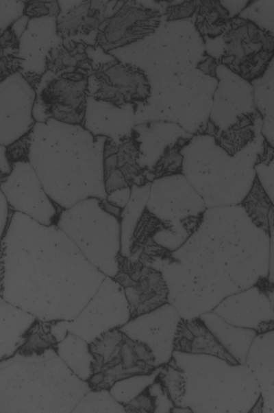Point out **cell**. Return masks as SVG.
<instances>
[{
	"label": "cell",
	"instance_id": "6da1fadb",
	"mask_svg": "<svg viewBox=\"0 0 274 413\" xmlns=\"http://www.w3.org/2000/svg\"><path fill=\"white\" fill-rule=\"evenodd\" d=\"M103 137L31 138L28 162L61 209L90 198H106Z\"/></svg>",
	"mask_w": 274,
	"mask_h": 413
},
{
	"label": "cell",
	"instance_id": "7a4b0ae2",
	"mask_svg": "<svg viewBox=\"0 0 274 413\" xmlns=\"http://www.w3.org/2000/svg\"><path fill=\"white\" fill-rule=\"evenodd\" d=\"M55 225L91 264L114 276L121 249L120 220L103 209L101 200L87 198L61 210Z\"/></svg>",
	"mask_w": 274,
	"mask_h": 413
},
{
	"label": "cell",
	"instance_id": "3957f363",
	"mask_svg": "<svg viewBox=\"0 0 274 413\" xmlns=\"http://www.w3.org/2000/svg\"><path fill=\"white\" fill-rule=\"evenodd\" d=\"M91 390H110L118 382L153 373L158 366L150 346L130 338L120 328L102 333L90 344Z\"/></svg>",
	"mask_w": 274,
	"mask_h": 413
},
{
	"label": "cell",
	"instance_id": "277c9868",
	"mask_svg": "<svg viewBox=\"0 0 274 413\" xmlns=\"http://www.w3.org/2000/svg\"><path fill=\"white\" fill-rule=\"evenodd\" d=\"M222 36L223 50L218 58L219 64L249 82L264 75L274 54L271 32L238 15L231 17Z\"/></svg>",
	"mask_w": 274,
	"mask_h": 413
},
{
	"label": "cell",
	"instance_id": "5b68a950",
	"mask_svg": "<svg viewBox=\"0 0 274 413\" xmlns=\"http://www.w3.org/2000/svg\"><path fill=\"white\" fill-rule=\"evenodd\" d=\"M113 281L123 289L129 320L149 314L169 302V289L160 271L119 252Z\"/></svg>",
	"mask_w": 274,
	"mask_h": 413
},
{
	"label": "cell",
	"instance_id": "8992f818",
	"mask_svg": "<svg viewBox=\"0 0 274 413\" xmlns=\"http://www.w3.org/2000/svg\"><path fill=\"white\" fill-rule=\"evenodd\" d=\"M0 191L13 212L46 226L55 224L61 209L47 193L27 161L12 164V170L1 184Z\"/></svg>",
	"mask_w": 274,
	"mask_h": 413
},
{
	"label": "cell",
	"instance_id": "52a82bcc",
	"mask_svg": "<svg viewBox=\"0 0 274 413\" xmlns=\"http://www.w3.org/2000/svg\"><path fill=\"white\" fill-rule=\"evenodd\" d=\"M97 89L92 97L121 108L130 105L136 108L146 104L151 96V84L139 67L115 58L94 67Z\"/></svg>",
	"mask_w": 274,
	"mask_h": 413
},
{
	"label": "cell",
	"instance_id": "ba28073f",
	"mask_svg": "<svg viewBox=\"0 0 274 413\" xmlns=\"http://www.w3.org/2000/svg\"><path fill=\"white\" fill-rule=\"evenodd\" d=\"M121 3L97 31L93 45L106 54L149 36L157 30L162 21V14L156 9L136 1Z\"/></svg>",
	"mask_w": 274,
	"mask_h": 413
},
{
	"label": "cell",
	"instance_id": "9c48e42d",
	"mask_svg": "<svg viewBox=\"0 0 274 413\" xmlns=\"http://www.w3.org/2000/svg\"><path fill=\"white\" fill-rule=\"evenodd\" d=\"M91 73L77 71L55 75L42 88L39 99L45 115L72 126L86 128V114Z\"/></svg>",
	"mask_w": 274,
	"mask_h": 413
},
{
	"label": "cell",
	"instance_id": "30bf717a",
	"mask_svg": "<svg viewBox=\"0 0 274 413\" xmlns=\"http://www.w3.org/2000/svg\"><path fill=\"white\" fill-rule=\"evenodd\" d=\"M173 351L187 354L214 356L231 366L240 364L238 360L199 318L179 320L173 340Z\"/></svg>",
	"mask_w": 274,
	"mask_h": 413
},
{
	"label": "cell",
	"instance_id": "8fae6325",
	"mask_svg": "<svg viewBox=\"0 0 274 413\" xmlns=\"http://www.w3.org/2000/svg\"><path fill=\"white\" fill-rule=\"evenodd\" d=\"M110 1H83L56 18L55 32L64 40L78 35H88L99 27L105 16Z\"/></svg>",
	"mask_w": 274,
	"mask_h": 413
},
{
	"label": "cell",
	"instance_id": "7c38bea8",
	"mask_svg": "<svg viewBox=\"0 0 274 413\" xmlns=\"http://www.w3.org/2000/svg\"><path fill=\"white\" fill-rule=\"evenodd\" d=\"M90 47L95 48L93 45L73 39L64 40L51 47L45 57L44 72L36 75L37 80L40 82L47 72H51L55 75L77 71L92 73L95 65L88 54V49Z\"/></svg>",
	"mask_w": 274,
	"mask_h": 413
},
{
	"label": "cell",
	"instance_id": "4fadbf2b",
	"mask_svg": "<svg viewBox=\"0 0 274 413\" xmlns=\"http://www.w3.org/2000/svg\"><path fill=\"white\" fill-rule=\"evenodd\" d=\"M240 205L251 222L271 237L273 204L258 174L255 175L251 186Z\"/></svg>",
	"mask_w": 274,
	"mask_h": 413
},
{
	"label": "cell",
	"instance_id": "5bb4252c",
	"mask_svg": "<svg viewBox=\"0 0 274 413\" xmlns=\"http://www.w3.org/2000/svg\"><path fill=\"white\" fill-rule=\"evenodd\" d=\"M195 15V29L204 40L223 36L231 19L228 10L218 0L198 1Z\"/></svg>",
	"mask_w": 274,
	"mask_h": 413
},
{
	"label": "cell",
	"instance_id": "9a60e30c",
	"mask_svg": "<svg viewBox=\"0 0 274 413\" xmlns=\"http://www.w3.org/2000/svg\"><path fill=\"white\" fill-rule=\"evenodd\" d=\"M256 118L253 112L238 115L229 127L219 130L214 137L215 143L228 156H234L254 140Z\"/></svg>",
	"mask_w": 274,
	"mask_h": 413
},
{
	"label": "cell",
	"instance_id": "2e32d148",
	"mask_svg": "<svg viewBox=\"0 0 274 413\" xmlns=\"http://www.w3.org/2000/svg\"><path fill=\"white\" fill-rule=\"evenodd\" d=\"M63 320H36L23 335V342L15 353L21 357L39 356L47 351H57L59 340L53 333V327Z\"/></svg>",
	"mask_w": 274,
	"mask_h": 413
},
{
	"label": "cell",
	"instance_id": "e0dca14e",
	"mask_svg": "<svg viewBox=\"0 0 274 413\" xmlns=\"http://www.w3.org/2000/svg\"><path fill=\"white\" fill-rule=\"evenodd\" d=\"M173 228L171 221L159 217L147 206H144L132 232L128 248L129 255L132 257L138 253L145 244L155 239L160 233H173Z\"/></svg>",
	"mask_w": 274,
	"mask_h": 413
},
{
	"label": "cell",
	"instance_id": "ac0fdd59",
	"mask_svg": "<svg viewBox=\"0 0 274 413\" xmlns=\"http://www.w3.org/2000/svg\"><path fill=\"white\" fill-rule=\"evenodd\" d=\"M192 137H179L174 143L166 145L159 158L148 170L149 182L155 180L184 174V148L192 141Z\"/></svg>",
	"mask_w": 274,
	"mask_h": 413
},
{
	"label": "cell",
	"instance_id": "d6986e66",
	"mask_svg": "<svg viewBox=\"0 0 274 413\" xmlns=\"http://www.w3.org/2000/svg\"><path fill=\"white\" fill-rule=\"evenodd\" d=\"M160 370L153 383L158 384L169 401L175 405L185 394L184 370L173 359L160 366Z\"/></svg>",
	"mask_w": 274,
	"mask_h": 413
},
{
	"label": "cell",
	"instance_id": "ffe728a7",
	"mask_svg": "<svg viewBox=\"0 0 274 413\" xmlns=\"http://www.w3.org/2000/svg\"><path fill=\"white\" fill-rule=\"evenodd\" d=\"M16 314L14 306L0 296V360L15 352Z\"/></svg>",
	"mask_w": 274,
	"mask_h": 413
},
{
	"label": "cell",
	"instance_id": "44dd1931",
	"mask_svg": "<svg viewBox=\"0 0 274 413\" xmlns=\"http://www.w3.org/2000/svg\"><path fill=\"white\" fill-rule=\"evenodd\" d=\"M172 250L158 242L155 239L147 241L139 250L137 259L147 264L161 260L169 263H175L177 259L173 256Z\"/></svg>",
	"mask_w": 274,
	"mask_h": 413
},
{
	"label": "cell",
	"instance_id": "7402d4cb",
	"mask_svg": "<svg viewBox=\"0 0 274 413\" xmlns=\"http://www.w3.org/2000/svg\"><path fill=\"white\" fill-rule=\"evenodd\" d=\"M23 15L28 19L44 16L58 18L61 13L58 1H25Z\"/></svg>",
	"mask_w": 274,
	"mask_h": 413
},
{
	"label": "cell",
	"instance_id": "603a6c76",
	"mask_svg": "<svg viewBox=\"0 0 274 413\" xmlns=\"http://www.w3.org/2000/svg\"><path fill=\"white\" fill-rule=\"evenodd\" d=\"M152 384L145 387L140 392L129 401L121 403L127 412H154L157 408V397L151 394Z\"/></svg>",
	"mask_w": 274,
	"mask_h": 413
},
{
	"label": "cell",
	"instance_id": "cb8c5ba5",
	"mask_svg": "<svg viewBox=\"0 0 274 413\" xmlns=\"http://www.w3.org/2000/svg\"><path fill=\"white\" fill-rule=\"evenodd\" d=\"M35 123L21 137L6 148L7 156L12 164L16 161H27L30 150L32 134Z\"/></svg>",
	"mask_w": 274,
	"mask_h": 413
},
{
	"label": "cell",
	"instance_id": "d4e9b609",
	"mask_svg": "<svg viewBox=\"0 0 274 413\" xmlns=\"http://www.w3.org/2000/svg\"><path fill=\"white\" fill-rule=\"evenodd\" d=\"M198 1H184L166 7L162 15L167 21L185 20L195 15Z\"/></svg>",
	"mask_w": 274,
	"mask_h": 413
},
{
	"label": "cell",
	"instance_id": "484cf974",
	"mask_svg": "<svg viewBox=\"0 0 274 413\" xmlns=\"http://www.w3.org/2000/svg\"><path fill=\"white\" fill-rule=\"evenodd\" d=\"M219 65L218 59L205 52L203 58L197 63V68L205 75L219 80L216 72Z\"/></svg>",
	"mask_w": 274,
	"mask_h": 413
},
{
	"label": "cell",
	"instance_id": "4316f807",
	"mask_svg": "<svg viewBox=\"0 0 274 413\" xmlns=\"http://www.w3.org/2000/svg\"><path fill=\"white\" fill-rule=\"evenodd\" d=\"M203 219L204 211H201L198 214L188 215L180 220V224L188 234V237H190L198 231L203 222Z\"/></svg>",
	"mask_w": 274,
	"mask_h": 413
},
{
	"label": "cell",
	"instance_id": "83f0119b",
	"mask_svg": "<svg viewBox=\"0 0 274 413\" xmlns=\"http://www.w3.org/2000/svg\"><path fill=\"white\" fill-rule=\"evenodd\" d=\"M12 212L0 191V239L4 234Z\"/></svg>",
	"mask_w": 274,
	"mask_h": 413
},
{
	"label": "cell",
	"instance_id": "f1b7e54d",
	"mask_svg": "<svg viewBox=\"0 0 274 413\" xmlns=\"http://www.w3.org/2000/svg\"><path fill=\"white\" fill-rule=\"evenodd\" d=\"M273 158V145L266 141V139L264 143V150L258 157L256 165L264 164L269 165L272 162Z\"/></svg>",
	"mask_w": 274,
	"mask_h": 413
},
{
	"label": "cell",
	"instance_id": "f546056e",
	"mask_svg": "<svg viewBox=\"0 0 274 413\" xmlns=\"http://www.w3.org/2000/svg\"><path fill=\"white\" fill-rule=\"evenodd\" d=\"M255 286L264 295H269L273 290V283L266 276L260 277L255 283Z\"/></svg>",
	"mask_w": 274,
	"mask_h": 413
},
{
	"label": "cell",
	"instance_id": "4dcf8cb0",
	"mask_svg": "<svg viewBox=\"0 0 274 413\" xmlns=\"http://www.w3.org/2000/svg\"><path fill=\"white\" fill-rule=\"evenodd\" d=\"M3 237V236H2ZM5 275V264L3 250L1 244V238L0 239V296L3 297V281Z\"/></svg>",
	"mask_w": 274,
	"mask_h": 413
},
{
	"label": "cell",
	"instance_id": "1f68e13d",
	"mask_svg": "<svg viewBox=\"0 0 274 413\" xmlns=\"http://www.w3.org/2000/svg\"><path fill=\"white\" fill-rule=\"evenodd\" d=\"M273 329V320L263 322L259 324L258 329L256 330L257 333H265L268 331H272Z\"/></svg>",
	"mask_w": 274,
	"mask_h": 413
},
{
	"label": "cell",
	"instance_id": "d6a6232c",
	"mask_svg": "<svg viewBox=\"0 0 274 413\" xmlns=\"http://www.w3.org/2000/svg\"><path fill=\"white\" fill-rule=\"evenodd\" d=\"M263 406V399L262 394L260 395L259 399L255 403L254 406L251 408V412H259L258 410H262Z\"/></svg>",
	"mask_w": 274,
	"mask_h": 413
},
{
	"label": "cell",
	"instance_id": "836d02e7",
	"mask_svg": "<svg viewBox=\"0 0 274 413\" xmlns=\"http://www.w3.org/2000/svg\"><path fill=\"white\" fill-rule=\"evenodd\" d=\"M6 176H7V175H5V174H3L1 172V170L0 169V185L3 182V180H5V178Z\"/></svg>",
	"mask_w": 274,
	"mask_h": 413
}]
</instances>
